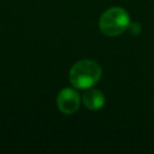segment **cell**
Instances as JSON below:
<instances>
[{
	"mask_svg": "<svg viewBox=\"0 0 154 154\" xmlns=\"http://www.w3.org/2000/svg\"><path fill=\"white\" fill-rule=\"evenodd\" d=\"M103 74V69L94 60H79L71 68L69 78L73 87L82 90L93 87Z\"/></svg>",
	"mask_w": 154,
	"mask_h": 154,
	"instance_id": "cell-1",
	"label": "cell"
},
{
	"mask_svg": "<svg viewBox=\"0 0 154 154\" xmlns=\"http://www.w3.org/2000/svg\"><path fill=\"white\" fill-rule=\"evenodd\" d=\"M130 26L129 14L122 8H110L99 19V30L108 37H116L125 33Z\"/></svg>",
	"mask_w": 154,
	"mask_h": 154,
	"instance_id": "cell-2",
	"label": "cell"
},
{
	"mask_svg": "<svg viewBox=\"0 0 154 154\" xmlns=\"http://www.w3.org/2000/svg\"><path fill=\"white\" fill-rule=\"evenodd\" d=\"M57 107L63 114H74L80 107V96L78 92L71 88H64L57 96Z\"/></svg>",
	"mask_w": 154,
	"mask_h": 154,
	"instance_id": "cell-3",
	"label": "cell"
},
{
	"mask_svg": "<svg viewBox=\"0 0 154 154\" xmlns=\"http://www.w3.org/2000/svg\"><path fill=\"white\" fill-rule=\"evenodd\" d=\"M82 103L89 110L96 111L105 106L106 97L101 91L97 89H87V91L82 95Z\"/></svg>",
	"mask_w": 154,
	"mask_h": 154,
	"instance_id": "cell-4",
	"label": "cell"
}]
</instances>
